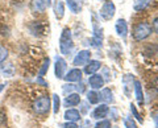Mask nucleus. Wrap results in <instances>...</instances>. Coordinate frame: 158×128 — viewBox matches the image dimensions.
<instances>
[{
	"label": "nucleus",
	"mask_w": 158,
	"mask_h": 128,
	"mask_svg": "<svg viewBox=\"0 0 158 128\" xmlns=\"http://www.w3.org/2000/svg\"><path fill=\"white\" fill-rule=\"evenodd\" d=\"M59 49H61V53L65 54V56H70L73 49H74L71 31L69 28H65L61 33V38H59Z\"/></svg>",
	"instance_id": "nucleus-1"
},
{
	"label": "nucleus",
	"mask_w": 158,
	"mask_h": 128,
	"mask_svg": "<svg viewBox=\"0 0 158 128\" xmlns=\"http://www.w3.org/2000/svg\"><path fill=\"white\" fill-rule=\"evenodd\" d=\"M152 32H153L152 27L148 23H140L135 27L132 34H133V38H135L136 41H142V40H145V38L149 37L152 34Z\"/></svg>",
	"instance_id": "nucleus-2"
},
{
	"label": "nucleus",
	"mask_w": 158,
	"mask_h": 128,
	"mask_svg": "<svg viewBox=\"0 0 158 128\" xmlns=\"http://www.w3.org/2000/svg\"><path fill=\"white\" fill-rule=\"evenodd\" d=\"M33 110L38 115H45L50 110V98L49 96H41L34 102Z\"/></svg>",
	"instance_id": "nucleus-3"
},
{
	"label": "nucleus",
	"mask_w": 158,
	"mask_h": 128,
	"mask_svg": "<svg viewBox=\"0 0 158 128\" xmlns=\"http://www.w3.org/2000/svg\"><path fill=\"white\" fill-rule=\"evenodd\" d=\"M115 12H116V7L110 0H107V2L103 4V7L100 8V16L104 19V20H111V19L115 16Z\"/></svg>",
	"instance_id": "nucleus-4"
},
{
	"label": "nucleus",
	"mask_w": 158,
	"mask_h": 128,
	"mask_svg": "<svg viewBox=\"0 0 158 128\" xmlns=\"http://www.w3.org/2000/svg\"><path fill=\"white\" fill-rule=\"evenodd\" d=\"M91 58V52L90 50H81L75 57H74L73 63L75 66H86L90 62Z\"/></svg>",
	"instance_id": "nucleus-5"
},
{
	"label": "nucleus",
	"mask_w": 158,
	"mask_h": 128,
	"mask_svg": "<svg viewBox=\"0 0 158 128\" xmlns=\"http://www.w3.org/2000/svg\"><path fill=\"white\" fill-rule=\"evenodd\" d=\"M66 69H67V63L63 60L62 57H57L56 58V77L58 79H62L66 74Z\"/></svg>",
	"instance_id": "nucleus-6"
},
{
	"label": "nucleus",
	"mask_w": 158,
	"mask_h": 128,
	"mask_svg": "<svg viewBox=\"0 0 158 128\" xmlns=\"http://www.w3.org/2000/svg\"><path fill=\"white\" fill-rule=\"evenodd\" d=\"M115 28H116V32H117L118 36H120L123 40H125L127 36H128V24H127V21L124 20V19H118V20L116 21Z\"/></svg>",
	"instance_id": "nucleus-7"
},
{
	"label": "nucleus",
	"mask_w": 158,
	"mask_h": 128,
	"mask_svg": "<svg viewBox=\"0 0 158 128\" xmlns=\"http://www.w3.org/2000/svg\"><path fill=\"white\" fill-rule=\"evenodd\" d=\"M88 85H90V87L94 88V90H99V88H102L104 86V79L99 74H92L88 78Z\"/></svg>",
	"instance_id": "nucleus-8"
},
{
	"label": "nucleus",
	"mask_w": 158,
	"mask_h": 128,
	"mask_svg": "<svg viewBox=\"0 0 158 128\" xmlns=\"http://www.w3.org/2000/svg\"><path fill=\"white\" fill-rule=\"evenodd\" d=\"M63 78H65L66 82H79V81H82V70L81 69L69 70V73H66Z\"/></svg>",
	"instance_id": "nucleus-9"
},
{
	"label": "nucleus",
	"mask_w": 158,
	"mask_h": 128,
	"mask_svg": "<svg viewBox=\"0 0 158 128\" xmlns=\"http://www.w3.org/2000/svg\"><path fill=\"white\" fill-rule=\"evenodd\" d=\"M123 85H124V92L125 95L128 98H131L132 95V85H135V79H133V75L131 74H127L124 75V78H123Z\"/></svg>",
	"instance_id": "nucleus-10"
},
{
	"label": "nucleus",
	"mask_w": 158,
	"mask_h": 128,
	"mask_svg": "<svg viewBox=\"0 0 158 128\" xmlns=\"http://www.w3.org/2000/svg\"><path fill=\"white\" fill-rule=\"evenodd\" d=\"M81 103V94H77V92H73V94H69L65 100H63V105L65 107H74Z\"/></svg>",
	"instance_id": "nucleus-11"
},
{
	"label": "nucleus",
	"mask_w": 158,
	"mask_h": 128,
	"mask_svg": "<svg viewBox=\"0 0 158 128\" xmlns=\"http://www.w3.org/2000/svg\"><path fill=\"white\" fill-rule=\"evenodd\" d=\"M108 111H110V108H108L107 105H100L98 106L95 110L92 112V117H95V119H103V117H106Z\"/></svg>",
	"instance_id": "nucleus-12"
},
{
	"label": "nucleus",
	"mask_w": 158,
	"mask_h": 128,
	"mask_svg": "<svg viewBox=\"0 0 158 128\" xmlns=\"http://www.w3.org/2000/svg\"><path fill=\"white\" fill-rule=\"evenodd\" d=\"M66 3L73 13H79L83 8V0H66Z\"/></svg>",
	"instance_id": "nucleus-13"
},
{
	"label": "nucleus",
	"mask_w": 158,
	"mask_h": 128,
	"mask_svg": "<svg viewBox=\"0 0 158 128\" xmlns=\"http://www.w3.org/2000/svg\"><path fill=\"white\" fill-rule=\"evenodd\" d=\"M31 7H32V9L34 12L41 13V12H44L46 9L48 3H46V0H32V2H31Z\"/></svg>",
	"instance_id": "nucleus-14"
},
{
	"label": "nucleus",
	"mask_w": 158,
	"mask_h": 128,
	"mask_svg": "<svg viewBox=\"0 0 158 128\" xmlns=\"http://www.w3.org/2000/svg\"><path fill=\"white\" fill-rule=\"evenodd\" d=\"M65 119H66L67 122L75 123V122H78L79 119H81V112H79L78 110H75V108H70V110H66V112H65Z\"/></svg>",
	"instance_id": "nucleus-15"
},
{
	"label": "nucleus",
	"mask_w": 158,
	"mask_h": 128,
	"mask_svg": "<svg viewBox=\"0 0 158 128\" xmlns=\"http://www.w3.org/2000/svg\"><path fill=\"white\" fill-rule=\"evenodd\" d=\"M100 66H102V63L99 61H90L85 67V73L88 74V75H92V74H95L99 69H100Z\"/></svg>",
	"instance_id": "nucleus-16"
},
{
	"label": "nucleus",
	"mask_w": 158,
	"mask_h": 128,
	"mask_svg": "<svg viewBox=\"0 0 158 128\" xmlns=\"http://www.w3.org/2000/svg\"><path fill=\"white\" fill-rule=\"evenodd\" d=\"M53 8H54V15H56V17L58 20H61L63 17V15H65V6H63V3L61 0H56Z\"/></svg>",
	"instance_id": "nucleus-17"
},
{
	"label": "nucleus",
	"mask_w": 158,
	"mask_h": 128,
	"mask_svg": "<svg viewBox=\"0 0 158 128\" xmlns=\"http://www.w3.org/2000/svg\"><path fill=\"white\" fill-rule=\"evenodd\" d=\"M152 4V0H135L133 2V9L137 12H141L146 9Z\"/></svg>",
	"instance_id": "nucleus-18"
},
{
	"label": "nucleus",
	"mask_w": 158,
	"mask_h": 128,
	"mask_svg": "<svg viewBox=\"0 0 158 128\" xmlns=\"http://www.w3.org/2000/svg\"><path fill=\"white\" fill-rule=\"evenodd\" d=\"M99 95H100V99H103L106 103H113V94L110 88H103L102 94Z\"/></svg>",
	"instance_id": "nucleus-19"
},
{
	"label": "nucleus",
	"mask_w": 158,
	"mask_h": 128,
	"mask_svg": "<svg viewBox=\"0 0 158 128\" xmlns=\"http://www.w3.org/2000/svg\"><path fill=\"white\" fill-rule=\"evenodd\" d=\"M135 91H136V98L138 103L144 102V94H142V86L140 81H135Z\"/></svg>",
	"instance_id": "nucleus-20"
},
{
	"label": "nucleus",
	"mask_w": 158,
	"mask_h": 128,
	"mask_svg": "<svg viewBox=\"0 0 158 128\" xmlns=\"http://www.w3.org/2000/svg\"><path fill=\"white\" fill-rule=\"evenodd\" d=\"M87 100L90 102L91 105H98L99 100H100V95H99L95 90L88 91V92H87Z\"/></svg>",
	"instance_id": "nucleus-21"
},
{
	"label": "nucleus",
	"mask_w": 158,
	"mask_h": 128,
	"mask_svg": "<svg viewBox=\"0 0 158 128\" xmlns=\"http://www.w3.org/2000/svg\"><path fill=\"white\" fill-rule=\"evenodd\" d=\"M29 29H31V32L34 34V36H37V34H41L44 32V28L41 25V21H36L29 25Z\"/></svg>",
	"instance_id": "nucleus-22"
},
{
	"label": "nucleus",
	"mask_w": 158,
	"mask_h": 128,
	"mask_svg": "<svg viewBox=\"0 0 158 128\" xmlns=\"http://www.w3.org/2000/svg\"><path fill=\"white\" fill-rule=\"evenodd\" d=\"M49 65H50V60H49V58H45V60H44L41 70H40V77H44V75L46 74V71H48V69H49Z\"/></svg>",
	"instance_id": "nucleus-23"
},
{
	"label": "nucleus",
	"mask_w": 158,
	"mask_h": 128,
	"mask_svg": "<svg viewBox=\"0 0 158 128\" xmlns=\"http://www.w3.org/2000/svg\"><path fill=\"white\" fill-rule=\"evenodd\" d=\"M124 126H125V128H137L136 122L133 120L131 116H127V117H124Z\"/></svg>",
	"instance_id": "nucleus-24"
},
{
	"label": "nucleus",
	"mask_w": 158,
	"mask_h": 128,
	"mask_svg": "<svg viewBox=\"0 0 158 128\" xmlns=\"http://www.w3.org/2000/svg\"><path fill=\"white\" fill-rule=\"evenodd\" d=\"M2 73H3V74H6L4 77H12L13 73H15V69H13V66L11 65V63H8V65L2 70Z\"/></svg>",
	"instance_id": "nucleus-25"
},
{
	"label": "nucleus",
	"mask_w": 158,
	"mask_h": 128,
	"mask_svg": "<svg viewBox=\"0 0 158 128\" xmlns=\"http://www.w3.org/2000/svg\"><path fill=\"white\" fill-rule=\"evenodd\" d=\"M7 57H8V50L4 46H0V65L7 60Z\"/></svg>",
	"instance_id": "nucleus-26"
},
{
	"label": "nucleus",
	"mask_w": 158,
	"mask_h": 128,
	"mask_svg": "<svg viewBox=\"0 0 158 128\" xmlns=\"http://www.w3.org/2000/svg\"><path fill=\"white\" fill-rule=\"evenodd\" d=\"M53 100H54V114H58L59 111V105H61V100H59V96L57 94L53 95Z\"/></svg>",
	"instance_id": "nucleus-27"
},
{
	"label": "nucleus",
	"mask_w": 158,
	"mask_h": 128,
	"mask_svg": "<svg viewBox=\"0 0 158 128\" xmlns=\"http://www.w3.org/2000/svg\"><path fill=\"white\" fill-rule=\"evenodd\" d=\"M95 128H111V122L110 120H100L96 123Z\"/></svg>",
	"instance_id": "nucleus-28"
},
{
	"label": "nucleus",
	"mask_w": 158,
	"mask_h": 128,
	"mask_svg": "<svg viewBox=\"0 0 158 128\" xmlns=\"http://www.w3.org/2000/svg\"><path fill=\"white\" fill-rule=\"evenodd\" d=\"M131 111H132V114L135 115V117L136 119L140 122V123H142V117L140 116V114H138V111L136 110V106H133V105H131Z\"/></svg>",
	"instance_id": "nucleus-29"
},
{
	"label": "nucleus",
	"mask_w": 158,
	"mask_h": 128,
	"mask_svg": "<svg viewBox=\"0 0 158 128\" xmlns=\"http://www.w3.org/2000/svg\"><path fill=\"white\" fill-rule=\"evenodd\" d=\"M6 122H7V114H6V111L0 110V126H3Z\"/></svg>",
	"instance_id": "nucleus-30"
},
{
	"label": "nucleus",
	"mask_w": 158,
	"mask_h": 128,
	"mask_svg": "<svg viewBox=\"0 0 158 128\" xmlns=\"http://www.w3.org/2000/svg\"><path fill=\"white\" fill-rule=\"evenodd\" d=\"M152 119H153V123H154V127L158 128V111H154L152 114Z\"/></svg>",
	"instance_id": "nucleus-31"
},
{
	"label": "nucleus",
	"mask_w": 158,
	"mask_h": 128,
	"mask_svg": "<svg viewBox=\"0 0 158 128\" xmlns=\"http://www.w3.org/2000/svg\"><path fill=\"white\" fill-rule=\"evenodd\" d=\"M62 128H79L75 123H73V122H67V123H65V124L62 126Z\"/></svg>",
	"instance_id": "nucleus-32"
},
{
	"label": "nucleus",
	"mask_w": 158,
	"mask_h": 128,
	"mask_svg": "<svg viewBox=\"0 0 158 128\" xmlns=\"http://www.w3.org/2000/svg\"><path fill=\"white\" fill-rule=\"evenodd\" d=\"M152 31H154L156 33H158V17H156L153 20V27H152Z\"/></svg>",
	"instance_id": "nucleus-33"
},
{
	"label": "nucleus",
	"mask_w": 158,
	"mask_h": 128,
	"mask_svg": "<svg viewBox=\"0 0 158 128\" xmlns=\"http://www.w3.org/2000/svg\"><path fill=\"white\" fill-rule=\"evenodd\" d=\"M37 83H38V85H41V86H44V87H48V83L42 79V77H38L37 78Z\"/></svg>",
	"instance_id": "nucleus-34"
},
{
	"label": "nucleus",
	"mask_w": 158,
	"mask_h": 128,
	"mask_svg": "<svg viewBox=\"0 0 158 128\" xmlns=\"http://www.w3.org/2000/svg\"><path fill=\"white\" fill-rule=\"evenodd\" d=\"M4 87H6V85H0V92L3 91V88H4Z\"/></svg>",
	"instance_id": "nucleus-35"
},
{
	"label": "nucleus",
	"mask_w": 158,
	"mask_h": 128,
	"mask_svg": "<svg viewBox=\"0 0 158 128\" xmlns=\"http://www.w3.org/2000/svg\"><path fill=\"white\" fill-rule=\"evenodd\" d=\"M46 3H48V7H49L52 4V0H46Z\"/></svg>",
	"instance_id": "nucleus-36"
}]
</instances>
